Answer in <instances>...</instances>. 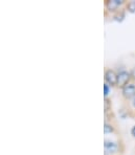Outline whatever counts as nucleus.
Returning <instances> with one entry per match:
<instances>
[{
	"mask_svg": "<svg viewBox=\"0 0 135 155\" xmlns=\"http://www.w3.org/2000/svg\"><path fill=\"white\" fill-rule=\"evenodd\" d=\"M126 4V1L123 0H106L104 2L105 5V14L107 15V13H111L114 14L117 11H120V8H122L123 5Z\"/></svg>",
	"mask_w": 135,
	"mask_h": 155,
	"instance_id": "obj_1",
	"label": "nucleus"
},
{
	"mask_svg": "<svg viewBox=\"0 0 135 155\" xmlns=\"http://www.w3.org/2000/svg\"><path fill=\"white\" fill-rule=\"evenodd\" d=\"M104 79H105V82H106L110 87H117L118 74H116L115 70L106 67L105 68V72H104Z\"/></svg>",
	"mask_w": 135,
	"mask_h": 155,
	"instance_id": "obj_2",
	"label": "nucleus"
},
{
	"mask_svg": "<svg viewBox=\"0 0 135 155\" xmlns=\"http://www.w3.org/2000/svg\"><path fill=\"white\" fill-rule=\"evenodd\" d=\"M132 80V74L128 70H122L118 72V82H117V87L123 88L127 84L131 83Z\"/></svg>",
	"mask_w": 135,
	"mask_h": 155,
	"instance_id": "obj_3",
	"label": "nucleus"
},
{
	"mask_svg": "<svg viewBox=\"0 0 135 155\" xmlns=\"http://www.w3.org/2000/svg\"><path fill=\"white\" fill-rule=\"evenodd\" d=\"M122 97L123 100L128 101L130 99H133L135 97V84L134 83H129L122 88Z\"/></svg>",
	"mask_w": 135,
	"mask_h": 155,
	"instance_id": "obj_4",
	"label": "nucleus"
},
{
	"mask_svg": "<svg viewBox=\"0 0 135 155\" xmlns=\"http://www.w3.org/2000/svg\"><path fill=\"white\" fill-rule=\"evenodd\" d=\"M126 16V8H120V11H117L116 13L113 14V19L117 22H122L125 19Z\"/></svg>",
	"mask_w": 135,
	"mask_h": 155,
	"instance_id": "obj_5",
	"label": "nucleus"
},
{
	"mask_svg": "<svg viewBox=\"0 0 135 155\" xmlns=\"http://www.w3.org/2000/svg\"><path fill=\"white\" fill-rule=\"evenodd\" d=\"M116 129L114 127V125L112 124V122H105L104 124V133L105 134H109V133H115Z\"/></svg>",
	"mask_w": 135,
	"mask_h": 155,
	"instance_id": "obj_6",
	"label": "nucleus"
},
{
	"mask_svg": "<svg viewBox=\"0 0 135 155\" xmlns=\"http://www.w3.org/2000/svg\"><path fill=\"white\" fill-rule=\"evenodd\" d=\"M125 6H126V11H127V12L132 13V14L135 13V1L134 0L126 2Z\"/></svg>",
	"mask_w": 135,
	"mask_h": 155,
	"instance_id": "obj_7",
	"label": "nucleus"
},
{
	"mask_svg": "<svg viewBox=\"0 0 135 155\" xmlns=\"http://www.w3.org/2000/svg\"><path fill=\"white\" fill-rule=\"evenodd\" d=\"M110 92V86L105 82L104 83V97H108V94Z\"/></svg>",
	"mask_w": 135,
	"mask_h": 155,
	"instance_id": "obj_8",
	"label": "nucleus"
},
{
	"mask_svg": "<svg viewBox=\"0 0 135 155\" xmlns=\"http://www.w3.org/2000/svg\"><path fill=\"white\" fill-rule=\"evenodd\" d=\"M131 135L133 136V137H135V126L132 127V129H131Z\"/></svg>",
	"mask_w": 135,
	"mask_h": 155,
	"instance_id": "obj_9",
	"label": "nucleus"
}]
</instances>
